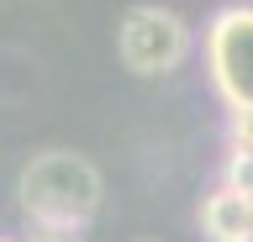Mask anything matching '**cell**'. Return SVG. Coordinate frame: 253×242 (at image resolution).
Segmentation results:
<instances>
[{"label": "cell", "instance_id": "2", "mask_svg": "<svg viewBox=\"0 0 253 242\" xmlns=\"http://www.w3.org/2000/svg\"><path fill=\"white\" fill-rule=\"evenodd\" d=\"M201 53H206V79L221 95L227 111L253 105V0H232L201 32Z\"/></svg>", "mask_w": 253, "mask_h": 242}, {"label": "cell", "instance_id": "6", "mask_svg": "<svg viewBox=\"0 0 253 242\" xmlns=\"http://www.w3.org/2000/svg\"><path fill=\"white\" fill-rule=\"evenodd\" d=\"M227 153H253V105L227 111Z\"/></svg>", "mask_w": 253, "mask_h": 242}, {"label": "cell", "instance_id": "5", "mask_svg": "<svg viewBox=\"0 0 253 242\" xmlns=\"http://www.w3.org/2000/svg\"><path fill=\"white\" fill-rule=\"evenodd\" d=\"M221 184L253 200V153H227V163H221Z\"/></svg>", "mask_w": 253, "mask_h": 242}, {"label": "cell", "instance_id": "7", "mask_svg": "<svg viewBox=\"0 0 253 242\" xmlns=\"http://www.w3.org/2000/svg\"><path fill=\"white\" fill-rule=\"evenodd\" d=\"M132 242H158V237H132Z\"/></svg>", "mask_w": 253, "mask_h": 242}, {"label": "cell", "instance_id": "4", "mask_svg": "<svg viewBox=\"0 0 253 242\" xmlns=\"http://www.w3.org/2000/svg\"><path fill=\"white\" fill-rule=\"evenodd\" d=\"M201 237L206 242H253V200L216 179V190L201 195Z\"/></svg>", "mask_w": 253, "mask_h": 242}, {"label": "cell", "instance_id": "1", "mask_svg": "<svg viewBox=\"0 0 253 242\" xmlns=\"http://www.w3.org/2000/svg\"><path fill=\"white\" fill-rule=\"evenodd\" d=\"M21 195V216L32 221V232H58V237H84V226L100 216V195L106 179L84 153L74 147H47L21 169L16 179Z\"/></svg>", "mask_w": 253, "mask_h": 242}, {"label": "cell", "instance_id": "3", "mask_svg": "<svg viewBox=\"0 0 253 242\" xmlns=\"http://www.w3.org/2000/svg\"><path fill=\"white\" fill-rule=\"evenodd\" d=\"M190 48H195V32L169 5H132L116 27V53L137 79H158V74L185 69Z\"/></svg>", "mask_w": 253, "mask_h": 242}]
</instances>
